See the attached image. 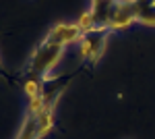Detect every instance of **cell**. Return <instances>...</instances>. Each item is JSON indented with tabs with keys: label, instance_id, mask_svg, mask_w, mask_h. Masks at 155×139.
Here are the masks:
<instances>
[{
	"label": "cell",
	"instance_id": "obj_8",
	"mask_svg": "<svg viewBox=\"0 0 155 139\" xmlns=\"http://www.w3.org/2000/svg\"><path fill=\"white\" fill-rule=\"evenodd\" d=\"M17 139H39V135H37V123L33 116H25Z\"/></svg>",
	"mask_w": 155,
	"mask_h": 139
},
{
	"label": "cell",
	"instance_id": "obj_6",
	"mask_svg": "<svg viewBox=\"0 0 155 139\" xmlns=\"http://www.w3.org/2000/svg\"><path fill=\"white\" fill-rule=\"evenodd\" d=\"M116 0H91V9L89 11L93 12V17H95V21L99 27H104L106 29V19H107V12L112 9V4H114Z\"/></svg>",
	"mask_w": 155,
	"mask_h": 139
},
{
	"label": "cell",
	"instance_id": "obj_1",
	"mask_svg": "<svg viewBox=\"0 0 155 139\" xmlns=\"http://www.w3.org/2000/svg\"><path fill=\"white\" fill-rule=\"evenodd\" d=\"M62 54H64V46L52 44L48 40H44L31 52V56L27 60V75L35 77V79H41V81H48L50 73L58 67Z\"/></svg>",
	"mask_w": 155,
	"mask_h": 139
},
{
	"label": "cell",
	"instance_id": "obj_7",
	"mask_svg": "<svg viewBox=\"0 0 155 139\" xmlns=\"http://www.w3.org/2000/svg\"><path fill=\"white\" fill-rule=\"evenodd\" d=\"M33 118H35V123H37V135H39V139L52 133V129H54V110L46 108L41 114L33 116Z\"/></svg>",
	"mask_w": 155,
	"mask_h": 139
},
{
	"label": "cell",
	"instance_id": "obj_4",
	"mask_svg": "<svg viewBox=\"0 0 155 139\" xmlns=\"http://www.w3.org/2000/svg\"><path fill=\"white\" fill-rule=\"evenodd\" d=\"M81 35H83V31L79 29L77 23H58L50 29L44 40H48L52 44H60V46L66 48V46H71V44H79Z\"/></svg>",
	"mask_w": 155,
	"mask_h": 139
},
{
	"label": "cell",
	"instance_id": "obj_2",
	"mask_svg": "<svg viewBox=\"0 0 155 139\" xmlns=\"http://www.w3.org/2000/svg\"><path fill=\"white\" fill-rule=\"evenodd\" d=\"M112 31H107L104 27H97L93 31H87V33L81 35L79 40V54L83 60L91 62V64H97L99 58L104 56L107 46V37H110Z\"/></svg>",
	"mask_w": 155,
	"mask_h": 139
},
{
	"label": "cell",
	"instance_id": "obj_9",
	"mask_svg": "<svg viewBox=\"0 0 155 139\" xmlns=\"http://www.w3.org/2000/svg\"><path fill=\"white\" fill-rule=\"evenodd\" d=\"M23 89H25V93H27L29 100L39 98V96L44 93V81H41V79H35V77H27V81L23 83Z\"/></svg>",
	"mask_w": 155,
	"mask_h": 139
},
{
	"label": "cell",
	"instance_id": "obj_10",
	"mask_svg": "<svg viewBox=\"0 0 155 139\" xmlns=\"http://www.w3.org/2000/svg\"><path fill=\"white\" fill-rule=\"evenodd\" d=\"M77 25H79V29H81L83 33H87V31H93V29H97V27H99L91 11H85V12H81V17L77 19Z\"/></svg>",
	"mask_w": 155,
	"mask_h": 139
},
{
	"label": "cell",
	"instance_id": "obj_5",
	"mask_svg": "<svg viewBox=\"0 0 155 139\" xmlns=\"http://www.w3.org/2000/svg\"><path fill=\"white\" fill-rule=\"evenodd\" d=\"M137 23L145 27H155V0H132Z\"/></svg>",
	"mask_w": 155,
	"mask_h": 139
},
{
	"label": "cell",
	"instance_id": "obj_3",
	"mask_svg": "<svg viewBox=\"0 0 155 139\" xmlns=\"http://www.w3.org/2000/svg\"><path fill=\"white\" fill-rule=\"evenodd\" d=\"M132 23H137L132 0H116V2L112 4L110 12H107L106 29L107 31H124V29H128Z\"/></svg>",
	"mask_w": 155,
	"mask_h": 139
}]
</instances>
